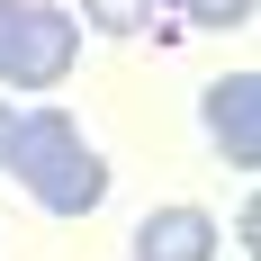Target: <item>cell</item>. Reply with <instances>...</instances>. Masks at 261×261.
Masks as SVG:
<instances>
[{"label":"cell","mask_w":261,"mask_h":261,"mask_svg":"<svg viewBox=\"0 0 261 261\" xmlns=\"http://www.w3.org/2000/svg\"><path fill=\"white\" fill-rule=\"evenodd\" d=\"M198 126H207L225 171H252L261 162V72H216L198 90Z\"/></svg>","instance_id":"obj_3"},{"label":"cell","mask_w":261,"mask_h":261,"mask_svg":"<svg viewBox=\"0 0 261 261\" xmlns=\"http://www.w3.org/2000/svg\"><path fill=\"white\" fill-rule=\"evenodd\" d=\"M72 54H81V18H72V9H54V0H18V36H9L0 81H9V90H54V81L72 72Z\"/></svg>","instance_id":"obj_2"},{"label":"cell","mask_w":261,"mask_h":261,"mask_svg":"<svg viewBox=\"0 0 261 261\" xmlns=\"http://www.w3.org/2000/svg\"><path fill=\"white\" fill-rule=\"evenodd\" d=\"M81 27H99V36H144V27H153V0H81Z\"/></svg>","instance_id":"obj_5"},{"label":"cell","mask_w":261,"mask_h":261,"mask_svg":"<svg viewBox=\"0 0 261 261\" xmlns=\"http://www.w3.org/2000/svg\"><path fill=\"white\" fill-rule=\"evenodd\" d=\"M9 135H18V108L0 99V162H9Z\"/></svg>","instance_id":"obj_8"},{"label":"cell","mask_w":261,"mask_h":261,"mask_svg":"<svg viewBox=\"0 0 261 261\" xmlns=\"http://www.w3.org/2000/svg\"><path fill=\"white\" fill-rule=\"evenodd\" d=\"M153 9H180V27H252V0H153Z\"/></svg>","instance_id":"obj_6"},{"label":"cell","mask_w":261,"mask_h":261,"mask_svg":"<svg viewBox=\"0 0 261 261\" xmlns=\"http://www.w3.org/2000/svg\"><path fill=\"white\" fill-rule=\"evenodd\" d=\"M0 171H18V189L36 198L45 216H90L108 198V153L90 144L72 108H18V135H9V162Z\"/></svg>","instance_id":"obj_1"},{"label":"cell","mask_w":261,"mask_h":261,"mask_svg":"<svg viewBox=\"0 0 261 261\" xmlns=\"http://www.w3.org/2000/svg\"><path fill=\"white\" fill-rule=\"evenodd\" d=\"M9 36H18V0H0V63H9Z\"/></svg>","instance_id":"obj_7"},{"label":"cell","mask_w":261,"mask_h":261,"mask_svg":"<svg viewBox=\"0 0 261 261\" xmlns=\"http://www.w3.org/2000/svg\"><path fill=\"white\" fill-rule=\"evenodd\" d=\"M216 225L207 207H189V198H171V207H153L144 225H135V261H216Z\"/></svg>","instance_id":"obj_4"}]
</instances>
